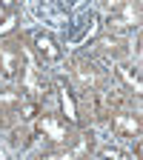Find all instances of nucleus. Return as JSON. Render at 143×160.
<instances>
[{"label": "nucleus", "mask_w": 143, "mask_h": 160, "mask_svg": "<svg viewBox=\"0 0 143 160\" xmlns=\"http://www.w3.org/2000/svg\"><path fill=\"white\" fill-rule=\"evenodd\" d=\"M17 54L12 52V49H0V69H3V74L6 77H12L14 72H17Z\"/></svg>", "instance_id": "f03ea898"}, {"label": "nucleus", "mask_w": 143, "mask_h": 160, "mask_svg": "<svg viewBox=\"0 0 143 160\" xmlns=\"http://www.w3.org/2000/svg\"><path fill=\"white\" fill-rule=\"evenodd\" d=\"M14 26H17V14L12 12V14H6L3 20H0V37H3V34H9Z\"/></svg>", "instance_id": "39448f33"}, {"label": "nucleus", "mask_w": 143, "mask_h": 160, "mask_svg": "<svg viewBox=\"0 0 143 160\" xmlns=\"http://www.w3.org/2000/svg\"><path fill=\"white\" fill-rule=\"evenodd\" d=\"M97 46H100V49H115V40H109V37H106V40H100Z\"/></svg>", "instance_id": "9b49d317"}, {"label": "nucleus", "mask_w": 143, "mask_h": 160, "mask_svg": "<svg viewBox=\"0 0 143 160\" xmlns=\"http://www.w3.org/2000/svg\"><path fill=\"white\" fill-rule=\"evenodd\" d=\"M77 74H80V80H83V83H97V74H94L92 69H86V66H80Z\"/></svg>", "instance_id": "0eeeda50"}, {"label": "nucleus", "mask_w": 143, "mask_h": 160, "mask_svg": "<svg viewBox=\"0 0 143 160\" xmlns=\"http://www.w3.org/2000/svg\"><path fill=\"white\" fill-rule=\"evenodd\" d=\"M115 126L117 129H123V132H132V134H137V120H132V117H126V114H117L115 117Z\"/></svg>", "instance_id": "20e7f679"}, {"label": "nucleus", "mask_w": 143, "mask_h": 160, "mask_svg": "<svg viewBox=\"0 0 143 160\" xmlns=\"http://www.w3.org/2000/svg\"><path fill=\"white\" fill-rule=\"evenodd\" d=\"M17 100H20V94H17V92H12V89H3V92H0V109H3V106H14Z\"/></svg>", "instance_id": "423d86ee"}, {"label": "nucleus", "mask_w": 143, "mask_h": 160, "mask_svg": "<svg viewBox=\"0 0 143 160\" xmlns=\"http://www.w3.org/2000/svg\"><path fill=\"white\" fill-rule=\"evenodd\" d=\"M60 103H63L66 117L74 123V120H77V109H74V100H72V92H69V86H66V83H60Z\"/></svg>", "instance_id": "7ed1b4c3"}, {"label": "nucleus", "mask_w": 143, "mask_h": 160, "mask_svg": "<svg viewBox=\"0 0 143 160\" xmlns=\"http://www.w3.org/2000/svg\"><path fill=\"white\" fill-rule=\"evenodd\" d=\"M34 46H37V52L43 54V57H49V60H60V46L54 43L49 34H37V37H34Z\"/></svg>", "instance_id": "f257e3e1"}, {"label": "nucleus", "mask_w": 143, "mask_h": 160, "mask_svg": "<svg viewBox=\"0 0 143 160\" xmlns=\"http://www.w3.org/2000/svg\"><path fill=\"white\" fill-rule=\"evenodd\" d=\"M77 152H80V149H77ZM77 152H63V154H49V157H43V160H72V157H74Z\"/></svg>", "instance_id": "9d476101"}, {"label": "nucleus", "mask_w": 143, "mask_h": 160, "mask_svg": "<svg viewBox=\"0 0 143 160\" xmlns=\"http://www.w3.org/2000/svg\"><path fill=\"white\" fill-rule=\"evenodd\" d=\"M20 114H23L26 120H32L37 114V103H23V106H20Z\"/></svg>", "instance_id": "1a4fd4ad"}, {"label": "nucleus", "mask_w": 143, "mask_h": 160, "mask_svg": "<svg viewBox=\"0 0 143 160\" xmlns=\"http://www.w3.org/2000/svg\"><path fill=\"white\" fill-rule=\"evenodd\" d=\"M103 160H129L120 149H103Z\"/></svg>", "instance_id": "6e6552de"}]
</instances>
